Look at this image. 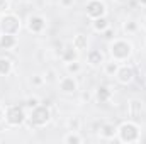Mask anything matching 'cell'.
I'll return each mask as SVG.
<instances>
[{
    "instance_id": "6da1fadb",
    "label": "cell",
    "mask_w": 146,
    "mask_h": 144,
    "mask_svg": "<svg viewBox=\"0 0 146 144\" xmlns=\"http://www.w3.org/2000/svg\"><path fill=\"white\" fill-rule=\"evenodd\" d=\"M109 54L110 58L117 63H124L131 58L133 54V44L126 39H112L109 44Z\"/></svg>"
},
{
    "instance_id": "7a4b0ae2",
    "label": "cell",
    "mask_w": 146,
    "mask_h": 144,
    "mask_svg": "<svg viewBox=\"0 0 146 144\" xmlns=\"http://www.w3.org/2000/svg\"><path fill=\"white\" fill-rule=\"evenodd\" d=\"M117 139H119L121 143H126V144L138 143V141L141 139L139 126H138L134 120H124V122L117 127Z\"/></svg>"
},
{
    "instance_id": "3957f363",
    "label": "cell",
    "mask_w": 146,
    "mask_h": 144,
    "mask_svg": "<svg viewBox=\"0 0 146 144\" xmlns=\"http://www.w3.org/2000/svg\"><path fill=\"white\" fill-rule=\"evenodd\" d=\"M27 120L33 127H44L49 120H51V108L46 104H39L37 107L31 108L27 114Z\"/></svg>"
},
{
    "instance_id": "277c9868",
    "label": "cell",
    "mask_w": 146,
    "mask_h": 144,
    "mask_svg": "<svg viewBox=\"0 0 146 144\" xmlns=\"http://www.w3.org/2000/svg\"><path fill=\"white\" fill-rule=\"evenodd\" d=\"M26 120H27L26 107L17 105V104H12V105H7V107H5V122H7L10 127H19V126H22Z\"/></svg>"
},
{
    "instance_id": "5b68a950",
    "label": "cell",
    "mask_w": 146,
    "mask_h": 144,
    "mask_svg": "<svg viewBox=\"0 0 146 144\" xmlns=\"http://www.w3.org/2000/svg\"><path fill=\"white\" fill-rule=\"evenodd\" d=\"M22 24L19 15L12 14V12H3L0 17V34H14L17 36L21 31Z\"/></svg>"
},
{
    "instance_id": "8992f818",
    "label": "cell",
    "mask_w": 146,
    "mask_h": 144,
    "mask_svg": "<svg viewBox=\"0 0 146 144\" xmlns=\"http://www.w3.org/2000/svg\"><path fill=\"white\" fill-rule=\"evenodd\" d=\"M85 14L90 20H94V19L104 17L107 14V7L102 0H88L85 5Z\"/></svg>"
},
{
    "instance_id": "52a82bcc",
    "label": "cell",
    "mask_w": 146,
    "mask_h": 144,
    "mask_svg": "<svg viewBox=\"0 0 146 144\" xmlns=\"http://www.w3.org/2000/svg\"><path fill=\"white\" fill-rule=\"evenodd\" d=\"M58 87H60V92L65 93V95H73V93L78 92V81L75 80L73 75H68V76L60 78Z\"/></svg>"
},
{
    "instance_id": "ba28073f",
    "label": "cell",
    "mask_w": 146,
    "mask_h": 144,
    "mask_svg": "<svg viewBox=\"0 0 146 144\" xmlns=\"http://www.w3.org/2000/svg\"><path fill=\"white\" fill-rule=\"evenodd\" d=\"M26 26H27V31H29V32H33V34H41V32L46 29V19H44L42 15H39V14L29 15Z\"/></svg>"
},
{
    "instance_id": "9c48e42d",
    "label": "cell",
    "mask_w": 146,
    "mask_h": 144,
    "mask_svg": "<svg viewBox=\"0 0 146 144\" xmlns=\"http://www.w3.org/2000/svg\"><path fill=\"white\" fill-rule=\"evenodd\" d=\"M115 80L121 85H129L134 80V70L129 65H119V70L115 73Z\"/></svg>"
},
{
    "instance_id": "30bf717a",
    "label": "cell",
    "mask_w": 146,
    "mask_h": 144,
    "mask_svg": "<svg viewBox=\"0 0 146 144\" xmlns=\"http://www.w3.org/2000/svg\"><path fill=\"white\" fill-rule=\"evenodd\" d=\"M99 132H100V137L102 139H114L115 136H117V127L112 124V122H104L102 126H100V129H99Z\"/></svg>"
},
{
    "instance_id": "8fae6325",
    "label": "cell",
    "mask_w": 146,
    "mask_h": 144,
    "mask_svg": "<svg viewBox=\"0 0 146 144\" xmlns=\"http://www.w3.org/2000/svg\"><path fill=\"white\" fill-rule=\"evenodd\" d=\"M110 98H112V90H110L107 85L97 87V90H95V100L99 104H107Z\"/></svg>"
},
{
    "instance_id": "7c38bea8",
    "label": "cell",
    "mask_w": 146,
    "mask_h": 144,
    "mask_svg": "<svg viewBox=\"0 0 146 144\" xmlns=\"http://www.w3.org/2000/svg\"><path fill=\"white\" fill-rule=\"evenodd\" d=\"M78 49H75L72 44H66L63 49H61V54H60V58H61V61L63 63H70V61H75V59H78Z\"/></svg>"
},
{
    "instance_id": "4fadbf2b",
    "label": "cell",
    "mask_w": 146,
    "mask_h": 144,
    "mask_svg": "<svg viewBox=\"0 0 146 144\" xmlns=\"http://www.w3.org/2000/svg\"><path fill=\"white\" fill-rule=\"evenodd\" d=\"M17 36L14 34H0V49L3 51H10L17 46Z\"/></svg>"
},
{
    "instance_id": "5bb4252c",
    "label": "cell",
    "mask_w": 146,
    "mask_h": 144,
    "mask_svg": "<svg viewBox=\"0 0 146 144\" xmlns=\"http://www.w3.org/2000/svg\"><path fill=\"white\" fill-rule=\"evenodd\" d=\"M87 61L92 66H99L104 63V53L100 49H90V51H87Z\"/></svg>"
},
{
    "instance_id": "9a60e30c",
    "label": "cell",
    "mask_w": 146,
    "mask_h": 144,
    "mask_svg": "<svg viewBox=\"0 0 146 144\" xmlns=\"http://www.w3.org/2000/svg\"><path fill=\"white\" fill-rule=\"evenodd\" d=\"M109 19L104 15V17H99V19H94L92 20V29L95 31V32H99V34H102L107 27H109Z\"/></svg>"
},
{
    "instance_id": "2e32d148",
    "label": "cell",
    "mask_w": 146,
    "mask_h": 144,
    "mask_svg": "<svg viewBox=\"0 0 146 144\" xmlns=\"http://www.w3.org/2000/svg\"><path fill=\"white\" fill-rule=\"evenodd\" d=\"M14 68V63L10 58H5V56H0V76H9L12 73Z\"/></svg>"
},
{
    "instance_id": "e0dca14e",
    "label": "cell",
    "mask_w": 146,
    "mask_h": 144,
    "mask_svg": "<svg viewBox=\"0 0 146 144\" xmlns=\"http://www.w3.org/2000/svg\"><path fill=\"white\" fill-rule=\"evenodd\" d=\"M72 46L75 49H78V51H83V49L88 48V39H87L85 34H76V36H73Z\"/></svg>"
},
{
    "instance_id": "ac0fdd59",
    "label": "cell",
    "mask_w": 146,
    "mask_h": 144,
    "mask_svg": "<svg viewBox=\"0 0 146 144\" xmlns=\"http://www.w3.org/2000/svg\"><path fill=\"white\" fill-rule=\"evenodd\" d=\"M63 143L65 144H82L83 143V137L80 136L78 131H68L63 137Z\"/></svg>"
},
{
    "instance_id": "d6986e66",
    "label": "cell",
    "mask_w": 146,
    "mask_h": 144,
    "mask_svg": "<svg viewBox=\"0 0 146 144\" xmlns=\"http://www.w3.org/2000/svg\"><path fill=\"white\" fill-rule=\"evenodd\" d=\"M141 102L139 100H131L129 104H127V114H129V117H133V119H136L139 114H141Z\"/></svg>"
},
{
    "instance_id": "ffe728a7",
    "label": "cell",
    "mask_w": 146,
    "mask_h": 144,
    "mask_svg": "<svg viewBox=\"0 0 146 144\" xmlns=\"http://www.w3.org/2000/svg\"><path fill=\"white\" fill-rule=\"evenodd\" d=\"M102 66H104V73H106L107 76H115V73H117V70H119V63L114 61V59H110V61H104Z\"/></svg>"
},
{
    "instance_id": "44dd1931",
    "label": "cell",
    "mask_w": 146,
    "mask_h": 144,
    "mask_svg": "<svg viewBox=\"0 0 146 144\" xmlns=\"http://www.w3.org/2000/svg\"><path fill=\"white\" fill-rule=\"evenodd\" d=\"M65 68H66V73H68V75H73V76L82 71V65L78 63V59L70 61V63H65Z\"/></svg>"
},
{
    "instance_id": "7402d4cb",
    "label": "cell",
    "mask_w": 146,
    "mask_h": 144,
    "mask_svg": "<svg viewBox=\"0 0 146 144\" xmlns=\"http://www.w3.org/2000/svg\"><path fill=\"white\" fill-rule=\"evenodd\" d=\"M138 29H139V26H138L136 20H126L122 24V31L126 34H134V32H138Z\"/></svg>"
},
{
    "instance_id": "603a6c76",
    "label": "cell",
    "mask_w": 146,
    "mask_h": 144,
    "mask_svg": "<svg viewBox=\"0 0 146 144\" xmlns=\"http://www.w3.org/2000/svg\"><path fill=\"white\" fill-rule=\"evenodd\" d=\"M39 104H41V100H39V98H37V97H29V98H27V100H26V105H24V107L27 108V110H31V108L37 107V105H39Z\"/></svg>"
},
{
    "instance_id": "cb8c5ba5",
    "label": "cell",
    "mask_w": 146,
    "mask_h": 144,
    "mask_svg": "<svg viewBox=\"0 0 146 144\" xmlns=\"http://www.w3.org/2000/svg\"><path fill=\"white\" fill-rule=\"evenodd\" d=\"M68 127H70V131H80V119L78 117H73L68 120Z\"/></svg>"
},
{
    "instance_id": "d4e9b609",
    "label": "cell",
    "mask_w": 146,
    "mask_h": 144,
    "mask_svg": "<svg viewBox=\"0 0 146 144\" xmlns=\"http://www.w3.org/2000/svg\"><path fill=\"white\" fill-rule=\"evenodd\" d=\"M44 80H46L44 76H41V75H34V76L31 78V83H33V85H36V87H41V85L44 83Z\"/></svg>"
},
{
    "instance_id": "484cf974",
    "label": "cell",
    "mask_w": 146,
    "mask_h": 144,
    "mask_svg": "<svg viewBox=\"0 0 146 144\" xmlns=\"http://www.w3.org/2000/svg\"><path fill=\"white\" fill-rule=\"evenodd\" d=\"M102 36H104V39H107V41H112V39H114V36H115V32H114V29L109 26V27L102 32Z\"/></svg>"
},
{
    "instance_id": "4316f807",
    "label": "cell",
    "mask_w": 146,
    "mask_h": 144,
    "mask_svg": "<svg viewBox=\"0 0 146 144\" xmlns=\"http://www.w3.org/2000/svg\"><path fill=\"white\" fill-rule=\"evenodd\" d=\"M9 9H10V2L9 0H0V12L3 14V12H9Z\"/></svg>"
},
{
    "instance_id": "83f0119b",
    "label": "cell",
    "mask_w": 146,
    "mask_h": 144,
    "mask_svg": "<svg viewBox=\"0 0 146 144\" xmlns=\"http://www.w3.org/2000/svg\"><path fill=\"white\" fill-rule=\"evenodd\" d=\"M61 5H63L65 9H68V7L73 5V0H61Z\"/></svg>"
},
{
    "instance_id": "f1b7e54d",
    "label": "cell",
    "mask_w": 146,
    "mask_h": 144,
    "mask_svg": "<svg viewBox=\"0 0 146 144\" xmlns=\"http://www.w3.org/2000/svg\"><path fill=\"white\" fill-rule=\"evenodd\" d=\"M5 120V107H0V124Z\"/></svg>"
},
{
    "instance_id": "f546056e",
    "label": "cell",
    "mask_w": 146,
    "mask_h": 144,
    "mask_svg": "<svg viewBox=\"0 0 146 144\" xmlns=\"http://www.w3.org/2000/svg\"><path fill=\"white\" fill-rule=\"evenodd\" d=\"M117 3H124V2H127V0H115Z\"/></svg>"
},
{
    "instance_id": "4dcf8cb0",
    "label": "cell",
    "mask_w": 146,
    "mask_h": 144,
    "mask_svg": "<svg viewBox=\"0 0 146 144\" xmlns=\"http://www.w3.org/2000/svg\"><path fill=\"white\" fill-rule=\"evenodd\" d=\"M139 3H143V5H146V0H139Z\"/></svg>"
},
{
    "instance_id": "1f68e13d",
    "label": "cell",
    "mask_w": 146,
    "mask_h": 144,
    "mask_svg": "<svg viewBox=\"0 0 146 144\" xmlns=\"http://www.w3.org/2000/svg\"><path fill=\"white\" fill-rule=\"evenodd\" d=\"M143 27H145V29H146V20H145V24H143Z\"/></svg>"
}]
</instances>
